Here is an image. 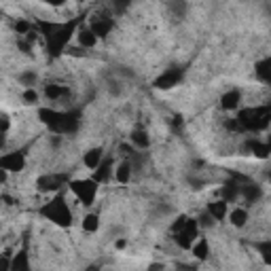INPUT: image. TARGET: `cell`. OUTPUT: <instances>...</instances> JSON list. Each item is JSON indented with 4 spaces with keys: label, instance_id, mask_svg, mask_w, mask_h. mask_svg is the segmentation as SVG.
<instances>
[{
    "label": "cell",
    "instance_id": "d6986e66",
    "mask_svg": "<svg viewBox=\"0 0 271 271\" xmlns=\"http://www.w3.org/2000/svg\"><path fill=\"white\" fill-rule=\"evenodd\" d=\"M102 148H91L89 153H85V166L91 169H98L100 163H102Z\"/></svg>",
    "mask_w": 271,
    "mask_h": 271
},
{
    "label": "cell",
    "instance_id": "e575fe53",
    "mask_svg": "<svg viewBox=\"0 0 271 271\" xmlns=\"http://www.w3.org/2000/svg\"><path fill=\"white\" fill-rule=\"evenodd\" d=\"M6 130H9V117H2V132L6 134Z\"/></svg>",
    "mask_w": 271,
    "mask_h": 271
},
{
    "label": "cell",
    "instance_id": "836d02e7",
    "mask_svg": "<svg viewBox=\"0 0 271 271\" xmlns=\"http://www.w3.org/2000/svg\"><path fill=\"white\" fill-rule=\"evenodd\" d=\"M148 271H163V265H161V263H155V265L148 267Z\"/></svg>",
    "mask_w": 271,
    "mask_h": 271
},
{
    "label": "cell",
    "instance_id": "52a82bcc",
    "mask_svg": "<svg viewBox=\"0 0 271 271\" xmlns=\"http://www.w3.org/2000/svg\"><path fill=\"white\" fill-rule=\"evenodd\" d=\"M68 180H70L68 174H45L36 180V189L42 191V193H55V191H60Z\"/></svg>",
    "mask_w": 271,
    "mask_h": 271
},
{
    "label": "cell",
    "instance_id": "ac0fdd59",
    "mask_svg": "<svg viewBox=\"0 0 271 271\" xmlns=\"http://www.w3.org/2000/svg\"><path fill=\"white\" fill-rule=\"evenodd\" d=\"M254 72H256V76H259L261 81H265V83L271 85V58H269V60H263V62L256 64Z\"/></svg>",
    "mask_w": 271,
    "mask_h": 271
},
{
    "label": "cell",
    "instance_id": "cb8c5ba5",
    "mask_svg": "<svg viewBox=\"0 0 271 271\" xmlns=\"http://www.w3.org/2000/svg\"><path fill=\"white\" fill-rule=\"evenodd\" d=\"M193 254L197 256L199 261H205V259H208V254H210L208 239H199V241H197V246L193 248Z\"/></svg>",
    "mask_w": 271,
    "mask_h": 271
},
{
    "label": "cell",
    "instance_id": "ba28073f",
    "mask_svg": "<svg viewBox=\"0 0 271 271\" xmlns=\"http://www.w3.org/2000/svg\"><path fill=\"white\" fill-rule=\"evenodd\" d=\"M182 81V70H178V68H169V70H166L161 76H157L155 78V87L157 89H172V87H176L178 83Z\"/></svg>",
    "mask_w": 271,
    "mask_h": 271
},
{
    "label": "cell",
    "instance_id": "83f0119b",
    "mask_svg": "<svg viewBox=\"0 0 271 271\" xmlns=\"http://www.w3.org/2000/svg\"><path fill=\"white\" fill-rule=\"evenodd\" d=\"M34 30V24H30V21H26V19H21L15 24V32L17 34H30Z\"/></svg>",
    "mask_w": 271,
    "mask_h": 271
},
{
    "label": "cell",
    "instance_id": "5b68a950",
    "mask_svg": "<svg viewBox=\"0 0 271 271\" xmlns=\"http://www.w3.org/2000/svg\"><path fill=\"white\" fill-rule=\"evenodd\" d=\"M70 189H72V193L78 197L81 203L91 205L98 193V182L96 180H72L70 182Z\"/></svg>",
    "mask_w": 271,
    "mask_h": 271
},
{
    "label": "cell",
    "instance_id": "2e32d148",
    "mask_svg": "<svg viewBox=\"0 0 271 271\" xmlns=\"http://www.w3.org/2000/svg\"><path fill=\"white\" fill-rule=\"evenodd\" d=\"M208 212L212 214V218H214V220H223V218L227 216V202L218 199V202L208 203Z\"/></svg>",
    "mask_w": 271,
    "mask_h": 271
},
{
    "label": "cell",
    "instance_id": "ffe728a7",
    "mask_svg": "<svg viewBox=\"0 0 271 271\" xmlns=\"http://www.w3.org/2000/svg\"><path fill=\"white\" fill-rule=\"evenodd\" d=\"M132 142H134L136 148H148V144H151V140H148L144 130H134L132 132Z\"/></svg>",
    "mask_w": 271,
    "mask_h": 271
},
{
    "label": "cell",
    "instance_id": "d6a6232c",
    "mask_svg": "<svg viewBox=\"0 0 271 271\" xmlns=\"http://www.w3.org/2000/svg\"><path fill=\"white\" fill-rule=\"evenodd\" d=\"M178 271H197V267H193V265H184V263H180V265H178Z\"/></svg>",
    "mask_w": 271,
    "mask_h": 271
},
{
    "label": "cell",
    "instance_id": "4316f807",
    "mask_svg": "<svg viewBox=\"0 0 271 271\" xmlns=\"http://www.w3.org/2000/svg\"><path fill=\"white\" fill-rule=\"evenodd\" d=\"M96 229H98V216L96 214H87V216L83 218V231L94 233Z\"/></svg>",
    "mask_w": 271,
    "mask_h": 271
},
{
    "label": "cell",
    "instance_id": "9c48e42d",
    "mask_svg": "<svg viewBox=\"0 0 271 271\" xmlns=\"http://www.w3.org/2000/svg\"><path fill=\"white\" fill-rule=\"evenodd\" d=\"M24 166H26V157L19 151L0 157V168H2L4 172H21Z\"/></svg>",
    "mask_w": 271,
    "mask_h": 271
},
{
    "label": "cell",
    "instance_id": "277c9868",
    "mask_svg": "<svg viewBox=\"0 0 271 271\" xmlns=\"http://www.w3.org/2000/svg\"><path fill=\"white\" fill-rule=\"evenodd\" d=\"M40 214L45 216L47 220H51V223L60 225V227H70L72 225V214H70L68 205H66V199L60 193L55 199H51L49 203H45L40 208Z\"/></svg>",
    "mask_w": 271,
    "mask_h": 271
},
{
    "label": "cell",
    "instance_id": "4dcf8cb0",
    "mask_svg": "<svg viewBox=\"0 0 271 271\" xmlns=\"http://www.w3.org/2000/svg\"><path fill=\"white\" fill-rule=\"evenodd\" d=\"M24 100H26V104H36V100H38V94L34 89H26V94H24Z\"/></svg>",
    "mask_w": 271,
    "mask_h": 271
},
{
    "label": "cell",
    "instance_id": "f546056e",
    "mask_svg": "<svg viewBox=\"0 0 271 271\" xmlns=\"http://www.w3.org/2000/svg\"><path fill=\"white\" fill-rule=\"evenodd\" d=\"M197 225H202V227H212V225H214V218H212V214H210V212H203V214H199V218H197Z\"/></svg>",
    "mask_w": 271,
    "mask_h": 271
},
{
    "label": "cell",
    "instance_id": "603a6c76",
    "mask_svg": "<svg viewBox=\"0 0 271 271\" xmlns=\"http://www.w3.org/2000/svg\"><path fill=\"white\" fill-rule=\"evenodd\" d=\"M66 94H68V89L60 87V85H47V87H45V96L49 100H60L62 96H66Z\"/></svg>",
    "mask_w": 271,
    "mask_h": 271
},
{
    "label": "cell",
    "instance_id": "30bf717a",
    "mask_svg": "<svg viewBox=\"0 0 271 271\" xmlns=\"http://www.w3.org/2000/svg\"><path fill=\"white\" fill-rule=\"evenodd\" d=\"M91 32H94L96 34V36L100 38V36H108V34H110V30H112V28H115V21H112L110 17H96L94 21H91Z\"/></svg>",
    "mask_w": 271,
    "mask_h": 271
},
{
    "label": "cell",
    "instance_id": "74e56055",
    "mask_svg": "<svg viewBox=\"0 0 271 271\" xmlns=\"http://www.w3.org/2000/svg\"><path fill=\"white\" fill-rule=\"evenodd\" d=\"M87 271H98V269H96V267H89V269H87Z\"/></svg>",
    "mask_w": 271,
    "mask_h": 271
},
{
    "label": "cell",
    "instance_id": "5bb4252c",
    "mask_svg": "<svg viewBox=\"0 0 271 271\" xmlns=\"http://www.w3.org/2000/svg\"><path fill=\"white\" fill-rule=\"evenodd\" d=\"M239 102H241V94L237 89H231L229 94H225L220 98V106H223L225 110H235L239 106Z\"/></svg>",
    "mask_w": 271,
    "mask_h": 271
},
{
    "label": "cell",
    "instance_id": "e0dca14e",
    "mask_svg": "<svg viewBox=\"0 0 271 271\" xmlns=\"http://www.w3.org/2000/svg\"><path fill=\"white\" fill-rule=\"evenodd\" d=\"M246 148H248V151H250L254 157H259V159H265V157L269 155V146L263 144V142H259V140H248Z\"/></svg>",
    "mask_w": 271,
    "mask_h": 271
},
{
    "label": "cell",
    "instance_id": "44dd1931",
    "mask_svg": "<svg viewBox=\"0 0 271 271\" xmlns=\"http://www.w3.org/2000/svg\"><path fill=\"white\" fill-rule=\"evenodd\" d=\"M96 40H98V36L91 32V28H83V30L78 32V42H81L83 47H94Z\"/></svg>",
    "mask_w": 271,
    "mask_h": 271
},
{
    "label": "cell",
    "instance_id": "f1b7e54d",
    "mask_svg": "<svg viewBox=\"0 0 271 271\" xmlns=\"http://www.w3.org/2000/svg\"><path fill=\"white\" fill-rule=\"evenodd\" d=\"M19 83L21 85H26V87H30L32 89V85L36 83V72H24L19 76Z\"/></svg>",
    "mask_w": 271,
    "mask_h": 271
},
{
    "label": "cell",
    "instance_id": "9a60e30c",
    "mask_svg": "<svg viewBox=\"0 0 271 271\" xmlns=\"http://www.w3.org/2000/svg\"><path fill=\"white\" fill-rule=\"evenodd\" d=\"M110 169H112V159L108 157V159H104L102 163H100V168L96 169L94 180H96V182H106V180L110 178Z\"/></svg>",
    "mask_w": 271,
    "mask_h": 271
},
{
    "label": "cell",
    "instance_id": "f35d334b",
    "mask_svg": "<svg viewBox=\"0 0 271 271\" xmlns=\"http://www.w3.org/2000/svg\"><path fill=\"white\" fill-rule=\"evenodd\" d=\"M269 180H271V172H269Z\"/></svg>",
    "mask_w": 271,
    "mask_h": 271
},
{
    "label": "cell",
    "instance_id": "6da1fadb",
    "mask_svg": "<svg viewBox=\"0 0 271 271\" xmlns=\"http://www.w3.org/2000/svg\"><path fill=\"white\" fill-rule=\"evenodd\" d=\"M83 17H74L70 19L68 24H51V21H45V19H38L36 24V30L38 34H42L47 40V53L51 55V58H58V55L64 53V49H66L68 40L72 38V34L76 30V26L81 24Z\"/></svg>",
    "mask_w": 271,
    "mask_h": 271
},
{
    "label": "cell",
    "instance_id": "7a4b0ae2",
    "mask_svg": "<svg viewBox=\"0 0 271 271\" xmlns=\"http://www.w3.org/2000/svg\"><path fill=\"white\" fill-rule=\"evenodd\" d=\"M38 119L55 134H74L78 130V123H81V112L78 110L60 112L51 108H40Z\"/></svg>",
    "mask_w": 271,
    "mask_h": 271
},
{
    "label": "cell",
    "instance_id": "8992f818",
    "mask_svg": "<svg viewBox=\"0 0 271 271\" xmlns=\"http://www.w3.org/2000/svg\"><path fill=\"white\" fill-rule=\"evenodd\" d=\"M197 233H199L197 220L189 218L187 225H184V229L178 231V233H174V239H176V244L180 246L182 250H189V248H193V241H195V237H197Z\"/></svg>",
    "mask_w": 271,
    "mask_h": 271
},
{
    "label": "cell",
    "instance_id": "1f68e13d",
    "mask_svg": "<svg viewBox=\"0 0 271 271\" xmlns=\"http://www.w3.org/2000/svg\"><path fill=\"white\" fill-rule=\"evenodd\" d=\"M187 220H189L187 216H180V218H178L176 223L172 225V233H178V231H182V229H184V225H187Z\"/></svg>",
    "mask_w": 271,
    "mask_h": 271
},
{
    "label": "cell",
    "instance_id": "8d00e7d4",
    "mask_svg": "<svg viewBox=\"0 0 271 271\" xmlns=\"http://www.w3.org/2000/svg\"><path fill=\"white\" fill-rule=\"evenodd\" d=\"M267 146H269V153H271V136H269V140H267Z\"/></svg>",
    "mask_w": 271,
    "mask_h": 271
},
{
    "label": "cell",
    "instance_id": "8fae6325",
    "mask_svg": "<svg viewBox=\"0 0 271 271\" xmlns=\"http://www.w3.org/2000/svg\"><path fill=\"white\" fill-rule=\"evenodd\" d=\"M239 195L244 197L248 203H254L256 199L261 197V187H259V184H252V182L239 184Z\"/></svg>",
    "mask_w": 271,
    "mask_h": 271
},
{
    "label": "cell",
    "instance_id": "484cf974",
    "mask_svg": "<svg viewBox=\"0 0 271 271\" xmlns=\"http://www.w3.org/2000/svg\"><path fill=\"white\" fill-rule=\"evenodd\" d=\"M246 220H248L246 210L237 208V210H233V212H231V225H235V227H244V225H246Z\"/></svg>",
    "mask_w": 271,
    "mask_h": 271
},
{
    "label": "cell",
    "instance_id": "d4e9b609",
    "mask_svg": "<svg viewBox=\"0 0 271 271\" xmlns=\"http://www.w3.org/2000/svg\"><path fill=\"white\" fill-rule=\"evenodd\" d=\"M130 174H132V166H130V163H121V166L117 168V172H115V176H117V180L119 182H130Z\"/></svg>",
    "mask_w": 271,
    "mask_h": 271
},
{
    "label": "cell",
    "instance_id": "3957f363",
    "mask_svg": "<svg viewBox=\"0 0 271 271\" xmlns=\"http://www.w3.org/2000/svg\"><path fill=\"white\" fill-rule=\"evenodd\" d=\"M237 121L244 132H263L271 123V106H256V108H241Z\"/></svg>",
    "mask_w": 271,
    "mask_h": 271
},
{
    "label": "cell",
    "instance_id": "4fadbf2b",
    "mask_svg": "<svg viewBox=\"0 0 271 271\" xmlns=\"http://www.w3.org/2000/svg\"><path fill=\"white\" fill-rule=\"evenodd\" d=\"M11 271H30V261H28V250H26V248H21V250L13 256Z\"/></svg>",
    "mask_w": 271,
    "mask_h": 271
},
{
    "label": "cell",
    "instance_id": "d590c367",
    "mask_svg": "<svg viewBox=\"0 0 271 271\" xmlns=\"http://www.w3.org/2000/svg\"><path fill=\"white\" fill-rule=\"evenodd\" d=\"M117 248H125V239H119L117 241Z\"/></svg>",
    "mask_w": 271,
    "mask_h": 271
},
{
    "label": "cell",
    "instance_id": "7402d4cb",
    "mask_svg": "<svg viewBox=\"0 0 271 271\" xmlns=\"http://www.w3.org/2000/svg\"><path fill=\"white\" fill-rule=\"evenodd\" d=\"M256 250H259L263 263H265V265H271V239L259 241V244H256Z\"/></svg>",
    "mask_w": 271,
    "mask_h": 271
},
{
    "label": "cell",
    "instance_id": "7c38bea8",
    "mask_svg": "<svg viewBox=\"0 0 271 271\" xmlns=\"http://www.w3.org/2000/svg\"><path fill=\"white\" fill-rule=\"evenodd\" d=\"M239 195V184L235 182V180H229V182H225V187H220V199L223 202H235Z\"/></svg>",
    "mask_w": 271,
    "mask_h": 271
}]
</instances>
